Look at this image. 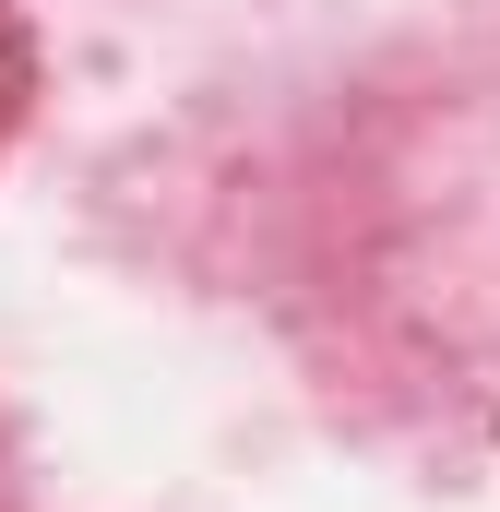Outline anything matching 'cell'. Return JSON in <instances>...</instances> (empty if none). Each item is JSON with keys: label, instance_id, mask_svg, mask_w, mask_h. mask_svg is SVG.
I'll return each instance as SVG.
<instances>
[{"label": "cell", "instance_id": "1", "mask_svg": "<svg viewBox=\"0 0 500 512\" xmlns=\"http://www.w3.org/2000/svg\"><path fill=\"white\" fill-rule=\"evenodd\" d=\"M12 108H24V36H12V12H0V131H12Z\"/></svg>", "mask_w": 500, "mask_h": 512}]
</instances>
